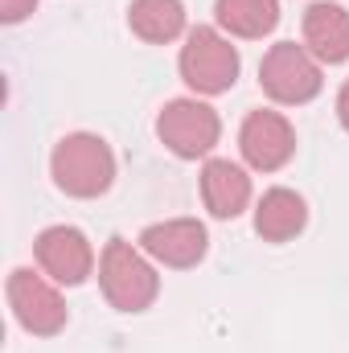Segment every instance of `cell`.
Instances as JSON below:
<instances>
[{
    "label": "cell",
    "mask_w": 349,
    "mask_h": 353,
    "mask_svg": "<svg viewBox=\"0 0 349 353\" xmlns=\"http://www.w3.org/2000/svg\"><path fill=\"white\" fill-rule=\"evenodd\" d=\"M50 173H54V185L70 197H99L115 181V157L99 136L74 132L54 148Z\"/></svg>",
    "instance_id": "1"
},
{
    "label": "cell",
    "mask_w": 349,
    "mask_h": 353,
    "mask_svg": "<svg viewBox=\"0 0 349 353\" xmlns=\"http://www.w3.org/2000/svg\"><path fill=\"white\" fill-rule=\"evenodd\" d=\"M99 283H103V296L111 300V308H119V312H144L161 292L152 263L123 239H111L103 247Z\"/></svg>",
    "instance_id": "2"
},
{
    "label": "cell",
    "mask_w": 349,
    "mask_h": 353,
    "mask_svg": "<svg viewBox=\"0 0 349 353\" xmlns=\"http://www.w3.org/2000/svg\"><path fill=\"white\" fill-rule=\"evenodd\" d=\"M181 79L197 94H222L239 79V50L210 25H197L181 50Z\"/></svg>",
    "instance_id": "3"
},
{
    "label": "cell",
    "mask_w": 349,
    "mask_h": 353,
    "mask_svg": "<svg viewBox=\"0 0 349 353\" xmlns=\"http://www.w3.org/2000/svg\"><path fill=\"white\" fill-rule=\"evenodd\" d=\"M259 83L275 103H292L296 107V103H308V99L321 94V66H317V58L304 46L279 41L263 58Z\"/></svg>",
    "instance_id": "4"
},
{
    "label": "cell",
    "mask_w": 349,
    "mask_h": 353,
    "mask_svg": "<svg viewBox=\"0 0 349 353\" xmlns=\"http://www.w3.org/2000/svg\"><path fill=\"white\" fill-rule=\"evenodd\" d=\"M157 132H161L169 152H177L181 161H197L218 144L222 123H218L214 107H206L197 99H173V103H165V111L157 119Z\"/></svg>",
    "instance_id": "5"
},
{
    "label": "cell",
    "mask_w": 349,
    "mask_h": 353,
    "mask_svg": "<svg viewBox=\"0 0 349 353\" xmlns=\"http://www.w3.org/2000/svg\"><path fill=\"white\" fill-rule=\"evenodd\" d=\"M8 304H12V316L21 321V329H29L37 337H54L66 325L62 296L29 267H17L8 275Z\"/></svg>",
    "instance_id": "6"
},
{
    "label": "cell",
    "mask_w": 349,
    "mask_h": 353,
    "mask_svg": "<svg viewBox=\"0 0 349 353\" xmlns=\"http://www.w3.org/2000/svg\"><path fill=\"white\" fill-rule=\"evenodd\" d=\"M239 148H243V157H247L251 169L275 173V169H283V165L292 161V152H296V132H292V123H288L283 115H275V111H251V115L243 119Z\"/></svg>",
    "instance_id": "7"
},
{
    "label": "cell",
    "mask_w": 349,
    "mask_h": 353,
    "mask_svg": "<svg viewBox=\"0 0 349 353\" xmlns=\"http://www.w3.org/2000/svg\"><path fill=\"white\" fill-rule=\"evenodd\" d=\"M33 251H37L41 271L54 275L66 288L83 283L90 275V267H94V251H90L87 234L74 230V226H50V230H41L37 243H33Z\"/></svg>",
    "instance_id": "8"
},
{
    "label": "cell",
    "mask_w": 349,
    "mask_h": 353,
    "mask_svg": "<svg viewBox=\"0 0 349 353\" xmlns=\"http://www.w3.org/2000/svg\"><path fill=\"white\" fill-rule=\"evenodd\" d=\"M144 255H152L165 267H193L206 255V226L197 218H173V222H157L140 234Z\"/></svg>",
    "instance_id": "9"
},
{
    "label": "cell",
    "mask_w": 349,
    "mask_h": 353,
    "mask_svg": "<svg viewBox=\"0 0 349 353\" xmlns=\"http://www.w3.org/2000/svg\"><path fill=\"white\" fill-rule=\"evenodd\" d=\"M304 46L321 62H346L349 58V12L341 4L317 0L304 8Z\"/></svg>",
    "instance_id": "10"
},
{
    "label": "cell",
    "mask_w": 349,
    "mask_h": 353,
    "mask_svg": "<svg viewBox=\"0 0 349 353\" xmlns=\"http://www.w3.org/2000/svg\"><path fill=\"white\" fill-rule=\"evenodd\" d=\"M201 197L214 218H239L251 201V176L230 161H210L201 169Z\"/></svg>",
    "instance_id": "11"
},
{
    "label": "cell",
    "mask_w": 349,
    "mask_h": 353,
    "mask_svg": "<svg viewBox=\"0 0 349 353\" xmlns=\"http://www.w3.org/2000/svg\"><path fill=\"white\" fill-rule=\"evenodd\" d=\"M304 222H308L304 197L292 193V189H267L263 201H259V210H255V230H259V239H267V243H288V239H296V234L304 230Z\"/></svg>",
    "instance_id": "12"
},
{
    "label": "cell",
    "mask_w": 349,
    "mask_h": 353,
    "mask_svg": "<svg viewBox=\"0 0 349 353\" xmlns=\"http://www.w3.org/2000/svg\"><path fill=\"white\" fill-rule=\"evenodd\" d=\"M128 25H132L136 37H144L152 46H165L185 29V4L181 0H132Z\"/></svg>",
    "instance_id": "13"
},
{
    "label": "cell",
    "mask_w": 349,
    "mask_h": 353,
    "mask_svg": "<svg viewBox=\"0 0 349 353\" xmlns=\"http://www.w3.org/2000/svg\"><path fill=\"white\" fill-rule=\"evenodd\" d=\"M214 12H218V25L230 29L235 37H263L279 21L275 0H218Z\"/></svg>",
    "instance_id": "14"
},
{
    "label": "cell",
    "mask_w": 349,
    "mask_h": 353,
    "mask_svg": "<svg viewBox=\"0 0 349 353\" xmlns=\"http://www.w3.org/2000/svg\"><path fill=\"white\" fill-rule=\"evenodd\" d=\"M33 8H37V0H0V21L17 25V21H25Z\"/></svg>",
    "instance_id": "15"
},
{
    "label": "cell",
    "mask_w": 349,
    "mask_h": 353,
    "mask_svg": "<svg viewBox=\"0 0 349 353\" xmlns=\"http://www.w3.org/2000/svg\"><path fill=\"white\" fill-rule=\"evenodd\" d=\"M337 119H341V128L349 132V83L341 87V94H337Z\"/></svg>",
    "instance_id": "16"
}]
</instances>
